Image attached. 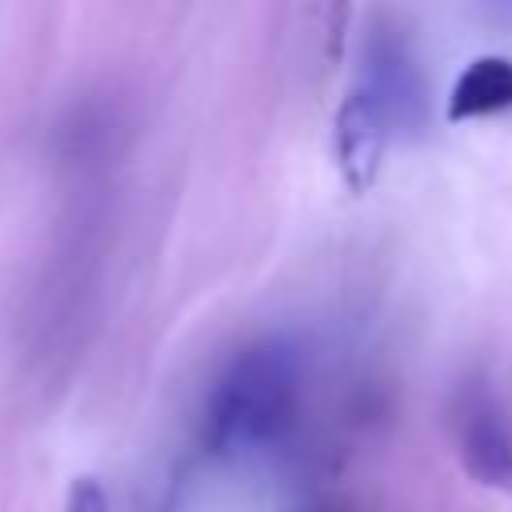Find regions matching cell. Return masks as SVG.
<instances>
[{"mask_svg": "<svg viewBox=\"0 0 512 512\" xmlns=\"http://www.w3.org/2000/svg\"><path fill=\"white\" fill-rule=\"evenodd\" d=\"M372 104L384 112L388 128L396 124H420L424 120V84L420 68L396 28H376L364 40V72L360 84Z\"/></svg>", "mask_w": 512, "mask_h": 512, "instance_id": "cell-3", "label": "cell"}, {"mask_svg": "<svg viewBox=\"0 0 512 512\" xmlns=\"http://www.w3.org/2000/svg\"><path fill=\"white\" fill-rule=\"evenodd\" d=\"M64 512H108V492L96 476H76L64 496Z\"/></svg>", "mask_w": 512, "mask_h": 512, "instance_id": "cell-6", "label": "cell"}, {"mask_svg": "<svg viewBox=\"0 0 512 512\" xmlns=\"http://www.w3.org/2000/svg\"><path fill=\"white\" fill-rule=\"evenodd\" d=\"M288 512H344V508L332 504V500H304V504H296V508H288Z\"/></svg>", "mask_w": 512, "mask_h": 512, "instance_id": "cell-7", "label": "cell"}, {"mask_svg": "<svg viewBox=\"0 0 512 512\" xmlns=\"http://www.w3.org/2000/svg\"><path fill=\"white\" fill-rule=\"evenodd\" d=\"M388 136H392V128H388L384 112L372 104V96L364 88H352L332 116V160L352 192H368L376 184Z\"/></svg>", "mask_w": 512, "mask_h": 512, "instance_id": "cell-4", "label": "cell"}, {"mask_svg": "<svg viewBox=\"0 0 512 512\" xmlns=\"http://www.w3.org/2000/svg\"><path fill=\"white\" fill-rule=\"evenodd\" d=\"M508 108H512V56L488 52V56H476L452 80L444 116L460 124V120H480V116H496Z\"/></svg>", "mask_w": 512, "mask_h": 512, "instance_id": "cell-5", "label": "cell"}, {"mask_svg": "<svg viewBox=\"0 0 512 512\" xmlns=\"http://www.w3.org/2000/svg\"><path fill=\"white\" fill-rule=\"evenodd\" d=\"M304 404V352L288 336H264L240 348L216 376L200 440L212 456H232L248 448H272L284 440Z\"/></svg>", "mask_w": 512, "mask_h": 512, "instance_id": "cell-1", "label": "cell"}, {"mask_svg": "<svg viewBox=\"0 0 512 512\" xmlns=\"http://www.w3.org/2000/svg\"><path fill=\"white\" fill-rule=\"evenodd\" d=\"M448 432L460 468L496 492H512V412L484 372L456 380L448 400Z\"/></svg>", "mask_w": 512, "mask_h": 512, "instance_id": "cell-2", "label": "cell"}]
</instances>
